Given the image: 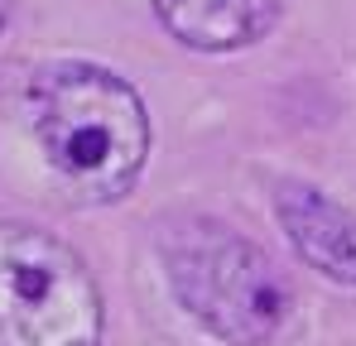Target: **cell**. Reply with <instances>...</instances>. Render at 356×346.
<instances>
[{
	"instance_id": "cell-5",
	"label": "cell",
	"mask_w": 356,
	"mask_h": 346,
	"mask_svg": "<svg viewBox=\"0 0 356 346\" xmlns=\"http://www.w3.org/2000/svg\"><path fill=\"white\" fill-rule=\"evenodd\" d=\"M159 24L197 53H236L265 39L284 0H149Z\"/></svg>"
},
{
	"instance_id": "cell-3",
	"label": "cell",
	"mask_w": 356,
	"mask_h": 346,
	"mask_svg": "<svg viewBox=\"0 0 356 346\" xmlns=\"http://www.w3.org/2000/svg\"><path fill=\"white\" fill-rule=\"evenodd\" d=\"M0 346H102V288L54 231L0 222Z\"/></svg>"
},
{
	"instance_id": "cell-6",
	"label": "cell",
	"mask_w": 356,
	"mask_h": 346,
	"mask_svg": "<svg viewBox=\"0 0 356 346\" xmlns=\"http://www.w3.org/2000/svg\"><path fill=\"white\" fill-rule=\"evenodd\" d=\"M0 24H5V0H0Z\"/></svg>"
},
{
	"instance_id": "cell-2",
	"label": "cell",
	"mask_w": 356,
	"mask_h": 346,
	"mask_svg": "<svg viewBox=\"0 0 356 346\" xmlns=\"http://www.w3.org/2000/svg\"><path fill=\"white\" fill-rule=\"evenodd\" d=\"M159 260L178 308L227 346H270L294 313L280 265L212 217H183L159 236Z\"/></svg>"
},
{
	"instance_id": "cell-4",
	"label": "cell",
	"mask_w": 356,
	"mask_h": 346,
	"mask_svg": "<svg viewBox=\"0 0 356 346\" xmlns=\"http://www.w3.org/2000/svg\"><path fill=\"white\" fill-rule=\"evenodd\" d=\"M275 217L289 236L294 255L323 279L356 288V212L337 207L313 183H280Z\"/></svg>"
},
{
	"instance_id": "cell-1",
	"label": "cell",
	"mask_w": 356,
	"mask_h": 346,
	"mask_svg": "<svg viewBox=\"0 0 356 346\" xmlns=\"http://www.w3.org/2000/svg\"><path fill=\"white\" fill-rule=\"evenodd\" d=\"M29 130L72 202H116L149 159L140 92L97 63H49L29 82Z\"/></svg>"
}]
</instances>
